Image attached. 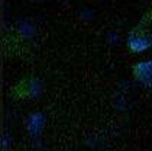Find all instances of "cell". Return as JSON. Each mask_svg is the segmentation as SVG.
<instances>
[{
  "mask_svg": "<svg viewBox=\"0 0 152 151\" xmlns=\"http://www.w3.org/2000/svg\"><path fill=\"white\" fill-rule=\"evenodd\" d=\"M136 76L145 83L152 81V60L151 61H143L136 66Z\"/></svg>",
  "mask_w": 152,
  "mask_h": 151,
  "instance_id": "7a4b0ae2",
  "label": "cell"
},
{
  "mask_svg": "<svg viewBox=\"0 0 152 151\" xmlns=\"http://www.w3.org/2000/svg\"><path fill=\"white\" fill-rule=\"evenodd\" d=\"M45 127V115L41 112H34L26 119V129L32 138H38Z\"/></svg>",
  "mask_w": 152,
  "mask_h": 151,
  "instance_id": "6da1fadb",
  "label": "cell"
},
{
  "mask_svg": "<svg viewBox=\"0 0 152 151\" xmlns=\"http://www.w3.org/2000/svg\"><path fill=\"white\" fill-rule=\"evenodd\" d=\"M10 142H12V139H7V137H6V135L3 137V147H4V148H7Z\"/></svg>",
  "mask_w": 152,
  "mask_h": 151,
  "instance_id": "277c9868",
  "label": "cell"
},
{
  "mask_svg": "<svg viewBox=\"0 0 152 151\" xmlns=\"http://www.w3.org/2000/svg\"><path fill=\"white\" fill-rule=\"evenodd\" d=\"M39 93H41V87H39L38 84H35V83H32L31 87H29V94L36 97V96H39Z\"/></svg>",
  "mask_w": 152,
  "mask_h": 151,
  "instance_id": "3957f363",
  "label": "cell"
}]
</instances>
